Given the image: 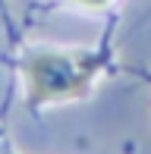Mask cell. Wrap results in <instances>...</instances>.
I'll list each match as a JSON object with an SVG mask.
<instances>
[{
    "label": "cell",
    "mask_w": 151,
    "mask_h": 154,
    "mask_svg": "<svg viewBox=\"0 0 151 154\" xmlns=\"http://www.w3.org/2000/svg\"><path fill=\"white\" fill-rule=\"evenodd\" d=\"M69 3L79 6V10H85V13H101V10H107L113 0H69Z\"/></svg>",
    "instance_id": "2"
},
{
    "label": "cell",
    "mask_w": 151,
    "mask_h": 154,
    "mask_svg": "<svg viewBox=\"0 0 151 154\" xmlns=\"http://www.w3.org/2000/svg\"><path fill=\"white\" fill-rule=\"evenodd\" d=\"M0 3H3V0H0Z\"/></svg>",
    "instance_id": "3"
},
{
    "label": "cell",
    "mask_w": 151,
    "mask_h": 154,
    "mask_svg": "<svg viewBox=\"0 0 151 154\" xmlns=\"http://www.w3.org/2000/svg\"><path fill=\"white\" fill-rule=\"evenodd\" d=\"M110 66L107 47H32L19 60L25 97L32 107L82 101Z\"/></svg>",
    "instance_id": "1"
},
{
    "label": "cell",
    "mask_w": 151,
    "mask_h": 154,
    "mask_svg": "<svg viewBox=\"0 0 151 154\" xmlns=\"http://www.w3.org/2000/svg\"><path fill=\"white\" fill-rule=\"evenodd\" d=\"M0 6H3V3H0Z\"/></svg>",
    "instance_id": "4"
}]
</instances>
